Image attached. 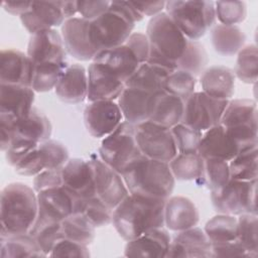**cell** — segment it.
<instances>
[{"label": "cell", "instance_id": "6da1fadb", "mask_svg": "<svg viewBox=\"0 0 258 258\" xmlns=\"http://www.w3.org/2000/svg\"><path fill=\"white\" fill-rule=\"evenodd\" d=\"M164 199L129 194L114 210L112 224L118 235L127 241L164 226Z\"/></svg>", "mask_w": 258, "mask_h": 258}, {"label": "cell", "instance_id": "7a4b0ae2", "mask_svg": "<svg viewBox=\"0 0 258 258\" xmlns=\"http://www.w3.org/2000/svg\"><path fill=\"white\" fill-rule=\"evenodd\" d=\"M38 214L37 194L23 182L5 185L0 195V238L29 233Z\"/></svg>", "mask_w": 258, "mask_h": 258}, {"label": "cell", "instance_id": "3957f363", "mask_svg": "<svg viewBox=\"0 0 258 258\" xmlns=\"http://www.w3.org/2000/svg\"><path fill=\"white\" fill-rule=\"evenodd\" d=\"M143 15L131 1H111L109 9L100 17L90 21L89 33L94 47L100 50L124 44L134 25Z\"/></svg>", "mask_w": 258, "mask_h": 258}, {"label": "cell", "instance_id": "277c9868", "mask_svg": "<svg viewBox=\"0 0 258 258\" xmlns=\"http://www.w3.org/2000/svg\"><path fill=\"white\" fill-rule=\"evenodd\" d=\"M129 194L164 199L172 194L175 178L167 162L141 155L121 173Z\"/></svg>", "mask_w": 258, "mask_h": 258}, {"label": "cell", "instance_id": "5b68a950", "mask_svg": "<svg viewBox=\"0 0 258 258\" xmlns=\"http://www.w3.org/2000/svg\"><path fill=\"white\" fill-rule=\"evenodd\" d=\"M165 12L190 40H199L216 20L213 1H166Z\"/></svg>", "mask_w": 258, "mask_h": 258}, {"label": "cell", "instance_id": "8992f818", "mask_svg": "<svg viewBox=\"0 0 258 258\" xmlns=\"http://www.w3.org/2000/svg\"><path fill=\"white\" fill-rule=\"evenodd\" d=\"M100 158L120 174L142 153L135 139V126L123 121L111 134L103 138Z\"/></svg>", "mask_w": 258, "mask_h": 258}, {"label": "cell", "instance_id": "52a82bcc", "mask_svg": "<svg viewBox=\"0 0 258 258\" xmlns=\"http://www.w3.org/2000/svg\"><path fill=\"white\" fill-rule=\"evenodd\" d=\"M256 191L257 179L244 181L231 178L222 189L211 192V202L218 214L257 215Z\"/></svg>", "mask_w": 258, "mask_h": 258}, {"label": "cell", "instance_id": "ba28073f", "mask_svg": "<svg viewBox=\"0 0 258 258\" xmlns=\"http://www.w3.org/2000/svg\"><path fill=\"white\" fill-rule=\"evenodd\" d=\"M145 34L152 48L174 61L181 56L188 40L165 11L150 18Z\"/></svg>", "mask_w": 258, "mask_h": 258}, {"label": "cell", "instance_id": "9c48e42d", "mask_svg": "<svg viewBox=\"0 0 258 258\" xmlns=\"http://www.w3.org/2000/svg\"><path fill=\"white\" fill-rule=\"evenodd\" d=\"M229 101L215 99L203 91L194 92L183 101L181 123L205 132L220 124Z\"/></svg>", "mask_w": 258, "mask_h": 258}, {"label": "cell", "instance_id": "30bf717a", "mask_svg": "<svg viewBox=\"0 0 258 258\" xmlns=\"http://www.w3.org/2000/svg\"><path fill=\"white\" fill-rule=\"evenodd\" d=\"M135 139L142 155L150 159L169 163L177 154L171 130L150 121L135 126Z\"/></svg>", "mask_w": 258, "mask_h": 258}, {"label": "cell", "instance_id": "8fae6325", "mask_svg": "<svg viewBox=\"0 0 258 258\" xmlns=\"http://www.w3.org/2000/svg\"><path fill=\"white\" fill-rule=\"evenodd\" d=\"M34 99L31 87L0 84V127L13 130L14 125L31 112Z\"/></svg>", "mask_w": 258, "mask_h": 258}, {"label": "cell", "instance_id": "7c38bea8", "mask_svg": "<svg viewBox=\"0 0 258 258\" xmlns=\"http://www.w3.org/2000/svg\"><path fill=\"white\" fill-rule=\"evenodd\" d=\"M89 161L93 170L96 197L114 210L129 195L122 175L101 158Z\"/></svg>", "mask_w": 258, "mask_h": 258}, {"label": "cell", "instance_id": "4fadbf2b", "mask_svg": "<svg viewBox=\"0 0 258 258\" xmlns=\"http://www.w3.org/2000/svg\"><path fill=\"white\" fill-rule=\"evenodd\" d=\"M121 109L115 101L90 102L84 110V123L94 138H105L122 122Z\"/></svg>", "mask_w": 258, "mask_h": 258}, {"label": "cell", "instance_id": "5bb4252c", "mask_svg": "<svg viewBox=\"0 0 258 258\" xmlns=\"http://www.w3.org/2000/svg\"><path fill=\"white\" fill-rule=\"evenodd\" d=\"M89 24L90 21L81 16H75L67 19L60 29L67 53L82 61H93L98 53L90 39Z\"/></svg>", "mask_w": 258, "mask_h": 258}, {"label": "cell", "instance_id": "9a60e30c", "mask_svg": "<svg viewBox=\"0 0 258 258\" xmlns=\"http://www.w3.org/2000/svg\"><path fill=\"white\" fill-rule=\"evenodd\" d=\"M26 54L33 64L66 62L61 34L56 29H45L30 35Z\"/></svg>", "mask_w": 258, "mask_h": 258}, {"label": "cell", "instance_id": "2e32d148", "mask_svg": "<svg viewBox=\"0 0 258 258\" xmlns=\"http://www.w3.org/2000/svg\"><path fill=\"white\" fill-rule=\"evenodd\" d=\"M87 73L89 102L118 100L125 89V84L99 62L92 61Z\"/></svg>", "mask_w": 258, "mask_h": 258}, {"label": "cell", "instance_id": "e0dca14e", "mask_svg": "<svg viewBox=\"0 0 258 258\" xmlns=\"http://www.w3.org/2000/svg\"><path fill=\"white\" fill-rule=\"evenodd\" d=\"M166 257L209 258L212 257V243L205 231L196 226L176 232Z\"/></svg>", "mask_w": 258, "mask_h": 258}, {"label": "cell", "instance_id": "ac0fdd59", "mask_svg": "<svg viewBox=\"0 0 258 258\" xmlns=\"http://www.w3.org/2000/svg\"><path fill=\"white\" fill-rule=\"evenodd\" d=\"M34 64L28 55L16 49L0 53V84L31 87Z\"/></svg>", "mask_w": 258, "mask_h": 258}, {"label": "cell", "instance_id": "d6986e66", "mask_svg": "<svg viewBox=\"0 0 258 258\" xmlns=\"http://www.w3.org/2000/svg\"><path fill=\"white\" fill-rule=\"evenodd\" d=\"M19 17L30 35L45 29H55L66 21L61 1H32L30 10Z\"/></svg>", "mask_w": 258, "mask_h": 258}, {"label": "cell", "instance_id": "ffe728a7", "mask_svg": "<svg viewBox=\"0 0 258 258\" xmlns=\"http://www.w3.org/2000/svg\"><path fill=\"white\" fill-rule=\"evenodd\" d=\"M171 238L163 228L151 229L135 239L127 241L124 249L126 257L161 258L166 257Z\"/></svg>", "mask_w": 258, "mask_h": 258}, {"label": "cell", "instance_id": "44dd1931", "mask_svg": "<svg viewBox=\"0 0 258 258\" xmlns=\"http://www.w3.org/2000/svg\"><path fill=\"white\" fill-rule=\"evenodd\" d=\"M62 186L80 198L96 196L93 170L90 161L82 158H70L61 168Z\"/></svg>", "mask_w": 258, "mask_h": 258}, {"label": "cell", "instance_id": "7402d4cb", "mask_svg": "<svg viewBox=\"0 0 258 258\" xmlns=\"http://www.w3.org/2000/svg\"><path fill=\"white\" fill-rule=\"evenodd\" d=\"M240 151V147L222 124L203 132L198 150L203 158L215 157L228 162Z\"/></svg>", "mask_w": 258, "mask_h": 258}, {"label": "cell", "instance_id": "603a6c76", "mask_svg": "<svg viewBox=\"0 0 258 258\" xmlns=\"http://www.w3.org/2000/svg\"><path fill=\"white\" fill-rule=\"evenodd\" d=\"M37 194L38 217L61 222L74 214L73 195L64 186L51 187Z\"/></svg>", "mask_w": 258, "mask_h": 258}, {"label": "cell", "instance_id": "cb8c5ba5", "mask_svg": "<svg viewBox=\"0 0 258 258\" xmlns=\"http://www.w3.org/2000/svg\"><path fill=\"white\" fill-rule=\"evenodd\" d=\"M155 94L125 87L118 98V105L124 120L134 126L148 121Z\"/></svg>", "mask_w": 258, "mask_h": 258}, {"label": "cell", "instance_id": "d4e9b609", "mask_svg": "<svg viewBox=\"0 0 258 258\" xmlns=\"http://www.w3.org/2000/svg\"><path fill=\"white\" fill-rule=\"evenodd\" d=\"M164 225L171 231L179 232L196 227L200 214L195 203L181 196L169 197L164 204Z\"/></svg>", "mask_w": 258, "mask_h": 258}, {"label": "cell", "instance_id": "484cf974", "mask_svg": "<svg viewBox=\"0 0 258 258\" xmlns=\"http://www.w3.org/2000/svg\"><path fill=\"white\" fill-rule=\"evenodd\" d=\"M93 61L104 66L124 84L141 64L133 51L125 43L100 50Z\"/></svg>", "mask_w": 258, "mask_h": 258}, {"label": "cell", "instance_id": "4316f807", "mask_svg": "<svg viewBox=\"0 0 258 258\" xmlns=\"http://www.w3.org/2000/svg\"><path fill=\"white\" fill-rule=\"evenodd\" d=\"M57 98L68 104H79L87 99L88 73L79 63L69 64L54 88Z\"/></svg>", "mask_w": 258, "mask_h": 258}, {"label": "cell", "instance_id": "83f0119b", "mask_svg": "<svg viewBox=\"0 0 258 258\" xmlns=\"http://www.w3.org/2000/svg\"><path fill=\"white\" fill-rule=\"evenodd\" d=\"M235 80L233 70L225 66L210 67L200 78L204 93L215 99L226 101H230L235 93Z\"/></svg>", "mask_w": 258, "mask_h": 258}, {"label": "cell", "instance_id": "f1b7e54d", "mask_svg": "<svg viewBox=\"0 0 258 258\" xmlns=\"http://www.w3.org/2000/svg\"><path fill=\"white\" fill-rule=\"evenodd\" d=\"M51 132L52 126L48 117L37 108L33 107L25 118L14 125L11 143L14 140L41 143L50 139Z\"/></svg>", "mask_w": 258, "mask_h": 258}, {"label": "cell", "instance_id": "f546056e", "mask_svg": "<svg viewBox=\"0 0 258 258\" xmlns=\"http://www.w3.org/2000/svg\"><path fill=\"white\" fill-rule=\"evenodd\" d=\"M183 115V101L164 91L155 94L150 122L165 128H172L181 122Z\"/></svg>", "mask_w": 258, "mask_h": 258}, {"label": "cell", "instance_id": "4dcf8cb0", "mask_svg": "<svg viewBox=\"0 0 258 258\" xmlns=\"http://www.w3.org/2000/svg\"><path fill=\"white\" fill-rule=\"evenodd\" d=\"M257 104L250 99L230 100L220 124L224 127L257 128Z\"/></svg>", "mask_w": 258, "mask_h": 258}, {"label": "cell", "instance_id": "1f68e13d", "mask_svg": "<svg viewBox=\"0 0 258 258\" xmlns=\"http://www.w3.org/2000/svg\"><path fill=\"white\" fill-rule=\"evenodd\" d=\"M211 40L217 53L232 56L245 45L246 35L238 25L218 24L211 30Z\"/></svg>", "mask_w": 258, "mask_h": 258}, {"label": "cell", "instance_id": "d6a6232c", "mask_svg": "<svg viewBox=\"0 0 258 258\" xmlns=\"http://www.w3.org/2000/svg\"><path fill=\"white\" fill-rule=\"evenodd\" d=\"M0 256L3 258L46 257L29 233L0 238Z\"/></svg>", "mask_w": 258, "mask_h": 258}, {"label": "cell", "instance_id": "836d02e7", "mask_svg": "<svg viewBox=\"0 0 258 258\" xmlns=\"http://www.w3.org/2000/svg\"><path fill=\"white\" fill-rule=\"evenodd\" d=\"M231 179L229 162L220 158L208 157L204 158V166L200 179L210 191H218L222 189Z\"/></svg>", "mask_w": 258, "mask_h": 258}, {"label": "cell", "instance_id": "e575fe53", "mask_svg": "<svg viewBox=\"0 0 258 258\" xmlns=\"http://www.w3.org/2000/svg\"><path fill=\"white\" fill-rule=\"evenodd\" d=\"M29 234L35 240L45 256H49L53 246L63 238L60 222L50 221L38 216L30 229Z\"/></svg>", "mask_w": 258, "mask_h": 258}, {"label": "cell", "instance_id": "d590c367", "mask_svg": "<svg viewBox=\"0 0 258 258\" xmlns=\"http://www.w3.org/2000/svg\"><path fill=\"white\" fill-rule=\"evenodd\" d=\"M231 178L237 180H256L258 177V146L240 151L229 161Z\"/></svg>", "mask_w": 258, "mask_h": 258}, {"label": "cell", "instance_id": "8d00e7d4", "mask_svg": "<svg viewBox=\"0 0 258 258\" xmlns=\"http://www.w3.org/2000/svg\"><path fill=\"white\" fill-rule=\"evenodd\" d=\"M63 238L89 246L95 239V227L81 213H74L60 222Z\"/></svg>", "mask_w": 258, "mask_h": 258}, {"label": "cell", "instance_id": "74e56055", "mask_svg": "<svg viewBox=\"0 0 258 258\" xmlns=\"http://www.w3.org/2000/svg\"><path fill=\"white\" fill-rule=\"evenodd\" d=\"M168 164L175 179L198 181L202 175L204 158L199 152L177 153Z\"/></svg>", "mask_w": 258, "mask_h": 258}, {"label": "cell", "instance_id": "f35d334b", "mask_svg": "<svg viewBox=\"0 0 258 258\" xmlns=\"http://www.w3.org/2000/svg\"><path fill=\"white\" fill-rule=\"evenodd\" d=\"M204 231L211 243H223L237 240V218L236 216L218 214L206 223Z\"/></svg>", "mask_w": 258, "mask_h": 258}, {"label": "cell", "instance_id": "ab89813d", "mask_svg": "<svg viewBox=\"0 0 258 258\" xmlns=\"http://www.w3.org/2000/svg\"><path fill=\"white\" fill-rule=\"evenodd\" d=\"M208 53L199 40H187L185 49L176 60L177 70L185 71L196 78L201 76L208 64Z\"/></svg>", "mask_w": 258, "mask_h": 258}, {"label": "cell", "instance_id": "60d3db41", "mask_svg": "<svg viewBox=\"0 0 258 258\" xmlns=\"http://www.w3.org/2000/svg\"><path fill=\"white\" fill-rule=\"evenodd\" d=\"M69 63L34 64L31 88L35 93L49 92L55 88Z\"/></svg>", "mask_w": 258, "mask_h": 258}, {"label": "cell", "instance_id": "b9f144b4", "mask_svg": "<svg viewBox=\"0 0 258 258\" xmlns=\"http://www.w3.org/2000/svg\"><path fill=\"white\" fill-rule=\"evenodd\" d=\"M234 75L245 84H256L258 78V50L256 44L244 45L237 53Z\"/></svg>", "mask_w": 258, "mask_h": 258}, {"label": "cell", "instance_id": "7bdbcfd3", "mask_svg": "<svg viewBox=\"0 0 258 258\" xmlns=\"http://www.w3.org/2000/svg\"><path fill=\"white\" fill-rule=\"evenodd\" d=\"M164 79L165 77L156 72L146 62H143L125 82V87L149 93H157L159 91H163L162 85Z\"/></svg>", "mask_w": 258, "mask_h": 258}, {"label": "cell", "instance_id": "ee69618b", "mask_svg": "<svg viewBox=\"0 0 258 258\" xmlns=\"http://www.w3.org/2000/svg\"><path fill=\"white\" fill-rule=\"evenodd\" d=\"M196 85L197 78L195 76L185 71L175 70L164 79L162 90L165 93L184 101L188 96L196 92Z\"/></svg>", "mask_w": 258, "mask_h": 258}, {"label": "cell", "instance_id": "f6af8a7d", "mask_svg": "<svg viewBox=\"0 0 258 258\" xmlns=\"http://www.w3.org/2000/svg\"><path fill=\"white\" fill-rule=\"evenodd\" d=\"M238 237L237 240L243 247L256 258L258 255V219L256 214H242L237 218Z\"/></svg>", "mask_w": 258, "mask_h": 258}, {"label": "cell", "instance_id": "bcb514c9", "mask_svg": "<svg viewBox=\"0 0 258 258\" xmlns=\"http://www.w3.org/2000/svg\"><path fill=\"white\" fill-rule=\"evenodd\" d=\"M38 152L46 169H60L70 159L68 148L59 141L48 139L39 143Z\"/></svg>", "mask_w": 258, "mask_h": 258}, {"label": "cell", "instance_id": "7dc6e473", "mask_svg": "<svg viewBox=\"0 0 258 258\" xmlns=\"http://www.w3.org/2000/svg\"><path fill=\"white\" fill-rule=\"evenodd\" d=\"M78 213L83 214L95 228L107 226L112 223L113 219V210L96 196L83 199Z\"/></svg>", "mask_w": 258, "mask_h": 258}, {"label": "cell", "instance_id": "c3c4849f", "mask_svg": "<svg viewBox=\"0 0 258 258\" xmlns=\"http://www.w3.org/2000/svg\"><path fill=\"white\" fill-rule=\"evenodd\" d=\"M177 153H190L198 152L203 132L196 130L183 123L170 128Z\"/></svg>", "mask_w": 258, "mask_h": 258}, {"label": "cell", "instance_id": "681fc988", "mask_svg": "<svg viewBox=\"0 0 258 258\" xmlns=\"http://www.w3.org/2000/svg\"><path fill=\"white\" fill-rule=\"evenodd\" d=\"M216 18L224 25H237L245 20L247 7L244 1H217L215 2Z\"/></svg>", "mask_w": 258, "mask_h": 258}, {"label": "cell", "instance_id": "f907efd6", "mask_svg": "<svg viewBox=\"0 0 258 258\" xmlns=\"http://www.w3.org/2000/svg\"><path fill=\"white\" fill-rule=\"evenodd\" d=\"M88 246L81 243L62 238L52 248L49 257H77L88 258L90 257Z\"/></svg>", "mask_w": 258, "mask_h": 258}, {"label": "cell", "instance_id": "816d5d0a", "mask_svg": "<svg viewBox=\"0 0 258 258\" xmlns=\"http://www.w3.org/2000/svg\"><path fill=\"white\" fill-rule=\"evenodd\" d=\"M13 168L16 173L24 176H35L43 171L44 167L38 152V146L26 154Z\"/></svg>", "mask_w": 258, "mask_h": 258}, {"label": "cell", "instance_id": "f5cc1de1", "mask_svg": "<svg viewBox=\"0 0 258 258\" xmlns=\"http://www.w3.org/2000/svg\"><path fill=\"white\" fill-rule=\"evenodd\" d=\"M212 257H250L252 255L238 241L212 243Z\"/></svg>", "mask_w": 258, "mask_h": 258}, {"label": "cell", "instance_id": "db71d44e", "mask_svg": "<svg viewBox=\"0 0 258 258\" xmlns=\"http://www.w3.org/2000/svg\"><path fill=\"white\" fill-rule=\"evenodd\" d=\"M62 185L61 168L60 169H46L34 176L33 188L36 192Z\"/></svg>", "mask_w": 258, "mask_h": 258}, {"label": "cell", "instance_id": "11a10c76", "mask_svg": "<svg viewBox=\"0 0 258 258\" xmlns=\"http://www.w3.org/2000/svg\"><path fill=\"white\" fill-rule=\"evenodd\" d=\"M125 44L133 51L140 63L147 60L150 51V43L146 34L141 32H132L125 41Z\"/></svg>", "mask_w": 258, "mask_h": 258}, {"label": "cell", "instance_id": "9f6ffc18", "mask_svg": "<svg viewBox=\"0 0 258 258\" xmlns=\"http://www.w3.org/2000/svg\"><path fill=\"white\" fill-rule=\"evenodd\" d=\"M111 1H77L78 13L82 18L92 21L104 14L110 7Z\"/></svg>", "mask_w": 258, "mask_h": 258}, {"label": "cell", "instance_id": "6f0895ef", "mask_svg": "<svg viewBox=\"0 0 258 258\" xmlns=\"http://www.w3.org/2000/svg\"><path fill=\"white\" fill-rule=\"evenodd\" d=\"M145 62L165 78L171 73H173L175 70H177L176 61L169 59L168 57L164 56L151 46L148 58Z\"/></svg>", "mask_w": 258, "mask_h": 258}, {"label": "cell", "instance_id": "680465c9", "mask_svg": "<svg viewBox=\"0 0 258 258\" xmlns=\"http://www.w3.org/2000/svg\"><path fill=\"white\" fill-rule=\"evenodd\" d=\"M135 8L144 16H155L165 9L166 1H157V2H135L131 1Z\"/></svg>", "mask_w": 258, "mask_h": 258}, {"label": "cell", "instance_id": "91938a15", "mask_svg": "<svg viewBox=\"0 0 258 258\" xmlns=\"http://www.w3.org/2000/svg\"><path fill=\"white\" fill-rule=\"evenodd\" d=\"M32 1H18V0H5L2 2V7L3 9L12 14V15H19L21 16L22 14L28 12L31 8Z\"/></svg>", "mask_w": 258, "mask_h": 258}, {"label": "cell", "instance_id": "94428289", "mask_svg": "<svg viewBox=\"0 0 258 258\" xmlns=\"http://www.w3.org/2000/svg\"><path fill=\"white\" fill-rule=\"evenodd\" d=\"M61 10L66 20L75 17L78 13L77 1H61Z\"/></svg>", "mask_w": 258, "mask_h": 258}]
</instances>
